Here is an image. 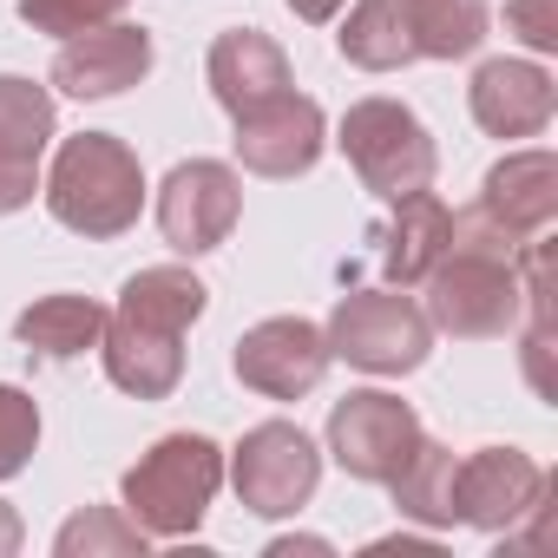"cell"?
Masks as SVG:
<instances>
[{"label":"cell","mask_w":558,"mask_h":558,"mask_svg":"<svg viewBox=\"0 0 558 558\" xmlns=\"http://www.w3.org/2000/svg\"><path fill=\"white\" fill-rule=\"evenodd\" d=\"M204 283L178 263L138 269L119 290V310L99 329V355L112 388H125L132 401H165L184 381V329L204 316Z\"/></svg>","instance_id":"1"},{"label":"cell","mask_w":558,"mask_h":558,"mask_svg":"<svg viewBox=\"0 0 558 558\" xmlns=\"http://www.w3.org/2000/svg\"><path fill=\"white\" fill-rule=\"evenodd\" d=\"M47 210L80 230V236H125L145 210V171L138 151L112 132H80L60 145L53 171H47Z\"/></svg>","instance_id":"2"},{"label":"cell","mask_w":558,"mask_h":558,"mask_svg":"<svg viewBox=\"0 0 558 558\" xmlns=\"http://www.w3.org/2000/svg\"><path fill=\"white\" fill-rule=\"evenodd\" d=\"M427 283V323L460 336V342H480V336H506L519 323V303H525V283H519V256L512 250H493V243H447V256L421 276Z\"/></svg>","instance_id":"3"},{"label":"cell","mask_w":558,"mask_h":558,"mask_svg":"<svg viewBox=\"0 0 558 558\" xmlns=\"http://www.w3.org/2000/svg\"><path fill=\"white\" fill-rule=\"evenodd\" d=\"M217 486H223V447L204 434H165L151 453H138L119 493H125V512L151 538H184L204 525Z\"/></svg>","instance_id":"4"},{"label":"cell","mask_w":558,"mask_h":558,"mask_svg":"<svg viewBox=\"0 0 558 558\" xmlns=\"http://www.w3.org/2000/svg\"><path fill=\"white\" fill-rule=\"evenodd\" d=\"M336 145L349 151L362 191H375V197H388V204L427 191V184H434V165H440L427 125H421L401 99H355V106L342 112V138H336Z\"/></svg>","instance_id":"5"},{"label":"cell","mask_w":558,"mask_h":558,"mask_svg":"<svg viewBox=\"0 0 558 558\" xmlns=\"http://www.w3.org/2000/svg\"><path fill=\"white\" fill-rule=\"evenodd\" d=\"M323 336H329V355H342L362 375H414L434 349V323L421 316V303H408L395 290L342 296Z\"/></svg>","instance_id":"6"},{"label":"cell","mask_w":558,"mask_h":558,"mask_svg":"<svg viewBox=\"0 0 558 558\" xmlns=\"http://www.w3.org/2000/svg\"><path fill=\"white\" fill-rule=\"evenodd\" d=\"M230 480H236V499L256 512V519H290L310 506L316 480H323V453L303 427L290 421H263L243 434V447L230 453Z\"/></svg>","instance_id":"7"},{"label":"cell","mask_w":558,"mask_h":558,"mask_svg":"<svg viewBox=\"0 0 558 558\" xmlns=\"http://www.w3.org/2000/svg\"><path fill=\"white\" fill-rule=\"evenodd\" d=\"M421 447V421L401 395H381V388H362L349 401H336L329 414V453L349 480H368V486H388L408 453Z\"/></svg>","instance_id":"8"},{"label":"cell","mask_w":558,"mask_h":558,"mask_svg":"<svg viewBox=\"0 0 558 558\" xmlns=\"http://www.w3.org/2000/svg\"><path fill=\"white\" fill-rule=\"evenodd\" d=\"M236 381L243 388H256L263 401H303L323 375H329V336L316 329V323H303V316H269V323H256V329H243V342H236Z\"/></svg>","instance_id":"9"},{"label":"cell","mask_w":558,"mask_h":558,"mask_svg":"<svg viewBox=\"0 0 558 558\" xmlns=\"http://www.w3.org/2000/svg\"><path fill=\"white\" fill-rule=\"evenodd\" d=\"M236 210H243V184L230 165L217 158H191L165 178L158 191V230L178 256H204L217 250L230 230H236Z\"/></svg>","instance_id":"10"},{"label":"cell","mask_w":558,"mask_h":558,"mask_svg":"<svg viewBox=\"0 0 558 558\" xmlns=\"http://www.w3.org/2000/svg\"><path fill=\"white\" fill-rule=\"evenodd\" d=\"M545 493H551V480L519 447H480L473 460L453 466V519H466L480 532H512L519 519H532L545 506Z\"/></svg>","instance_id":"11"},{"label":"cell","mask_w":558,"mask_h":558,"mask_svg":"<svg viewBox=\"0 0 558 558\" xmlns=\"http://www.w3.org/2000/svg\"><path fill=\"white\" fill-rule=\"evenodd\" d=\"M323 106L303 93H276L250 112H236V158L256 178H303L323 158Z\"/></svg>","instance_id":"12"},{"label":"cell","mask_w":558,"mask_h":558,"mask_svg":"<svg viewBox=\"0 0 558 558\" xmlns=\"http://www.w3.org/2000/svg\"><path fill=\"white\" fill-rule=\"evenodd\" d=\"M151 73V34L145 27H125V21H106V27H86L60 47L53 60V86L66 99H112L125 86H138Z\"/></svg>","instance_id":"13"},{"label":"cell","mask_w":558,"mask_h":558,"mask_svg":"<svg viewBox=\"0 0 558 558\" xmlns=\"http://www.w3.org/2000/svg\"><path fill=\"white\" fill-rule=\"evenodd\" d=\"M499 236L532 243L551 217H558V158L551 151H512L486 171L480 204H473Z\"/></svg>","instance_id":"14"},{"label":"cell","mask_w":558,"mask_h":558,"mask_svg":"<svg viewBox=\"0 0 558 558\" xmlns=\"http://www.w3.org/2000/svg\"><path fill=\"white\" fill-rule=\"evenodd\" d=\"M466 99H473L480 132H493V138H532V132L551 125L558 86H551V73L532 66V60H486V66L473 73Z\"/></svg>","instance_id":"15"},{"label":"cell","mask_w":558,"mask_h":558,"mask_svg":"<svg viewBox=\"0 0 558 558\" xmlns=\"http://www.w3.org/2000/svg\"><path fill=\"white\" fill-rule=\"evenodd\" d=\"M210 93H217V106L230 119L250 112V106H263V99H276V93H290L283 47H276L269 34H256V27L217 34V47H210Z\"/></svg>","instance_id":"16"},{"label":"cell","mask_w":558,"mask_h":558,"mask_svg":"<svg viewBox=\"0 0 558 558\" xmlns=\"http://www.w3.org/2000/svg\"><path fill=\"white\" fill-rule=\"evenodd\" d=\"M453 243V210L434 197V191H414L395 204V230H388V250H381V269H388V283H421V276L447 256Z\"/></svg>","instance_id":"17"},{"label":"cell","mask_w":558,"mask_h":558,"mask_svg":"<svg viewBox=\"0 0 558 558\" xmlns=\"http://www.w3.org/2000/svg\"><path fill=\"white\" fill-rule=\"evenodd\" d=\"M336 40H342V60L362 66V73H401L408 60H421L414 34L401 21V0H355Z\"/></svg>","instance_id":"18"},{"label":"cell","mask_w":558,"mask_h":558,"mask_svg":"<svg viewBox=\"0 0 558 558\" xmlns=\"http://www.w3.org/2000/svg\"><path fill=\"white\" fill-rule=\"evenodd\" d=\"M99 329H106V310L93 296H40L34 310H21L14 336L53 362H73L86 349H99Z\"/></svg>","instance_id":"19"},{"label":"cell","mask_w":558,"mask_h":558,"mask_svg":"<svg viewBox=\"0 0 558 558\" xmlns=\"http://www.w3.org/2000/svg\"><path fill=\"white\" fill-rule=\"evenodd\" d=\"M421 60H466L486 40V0H401Z\"/></svg>","instance_id":"20"},{"label":"cell","mask_w":558,"mask_h":558,"mask_svg":"<svg viewBox=\"0 0 558 558\" xmlns=\"http://www.w3.org/2000/svg\"><path fill=\"white\" fill-rule=\"evenodd\" d=\"M395 486V506H401V519H414V525H453V453L440 447V440H427L421 434V447L408 453V466L388 480Z\"/></svg>","instance_id":"21"},{"label":"cell","mask_w":558,"mask_h":558,"mask_svg":"<svg viewBox=\"0 0 558 558\" xmlns=\"http://www.w3.org/2000/svg\"><path fill=\"white\" fill-rule=\"evenodd\" d=\"M145 545H151V532L125 506H86L53 538L60 558H145Z\"/></svg>","instance_id":"22"},{"label":"cell","mask_w":558,"mask_h":558,"mask_svg":"<svg viewBox=\"0 0 558 558\" xmlns=\"http://www.w3.org/2000/svg\"><path fill=\"white\" fill-rule=\"evenodd\" d=\"M47 138H53V93L21 73H0V151L40 165Z\"/></svg>","instance_id":"23"},{"label":"cell","mask_w":558,"mask_h":558,"mask_svg":"<svg viewBox=\"0 0 558 558\" xmlns=\"http://www.w3.org/2000/svg\"><path fill=\"white\" fill-rule=\"evenodd\" d=\"M125 8H132V0H21V21H27L34 34H60V40H73V34H86V27L119 21Z\"/></svg>","instance_id":"24"},{"label":"cell","mask_w":558,"mask_h":558,"mask_svg":"<svg viewBox=\"0 0 558 558\" xmlns=\"http://www.w3.org/2000/svg\"><path fill=\"white\" fill-rule=\"evenodd\" d=\"M40 447V408L27 388H8L0 381V480H14Z\"/></svg>","instance_id":"25"},{"label":"cell","mask_w":558,"mask_h":558,"mask_svg":"<svg viewBox=\"0 0 558 558\" xmlns=\"http://www.w3.org/2000/svg\"><path fill=\"white\" fill-rule=\"evenodd\" d=\"M506 27L532 53H558V0H506Z\"/></svg>","instance_id":"26"},{"label":"cell","mask_w":558,"mask_h":558,"mask_svg":"<svg viewBox=\"0 0 558 558\" xmlns=\"http://www.w3.org/2000/svg\"><path fill=\"white\" fill-rule=\"evenodd\" d=\"M40 191V165L34 158H14V151H0V217L8 210H27Z\"/></svg>","instance_id":"27"},{"label":"cell","mask_w":558,"mask_h":558,"mask_svg":"<svg viewBox=\"0 0 558 558\" xmlns=\"http://www.w3.org/2000/svg\"><path fill=\"white\" fill-rule=\"evenodd\" d=\"M290 14H296V21H310V27H323V21H336V14H342V0H290Z\"/></svg>","instance_id":"28"},{"label":"cell","mask_w":558,"mask_h":558,"mask_svg":"<svg viewBox=\"0 0 558 558\" xmlns=\"http://www.w3.org/2000/svg\"><path fill=\"white\" fill-rule=\"evenodd\" d=\"M8 551H21V512L0 499V558H8Z\"/></svg>","instance_id":"29"},{"label":"cell","mask_w":558,"mask_h":558,"mask_svg":"<svg viewBox=\"0 0 558 558\" xmlns=\"http://www.w3.org/2000/svg\"><path fill=\"white\" fill-rule=\"evenodd\" d=\"M290 551H329V545L323 538H276L269 545V558H290Z\"/></svg>","instance_id":"30"}]
</instances>
